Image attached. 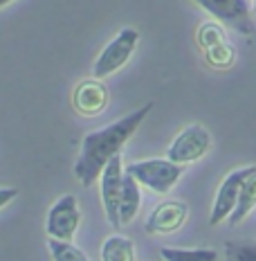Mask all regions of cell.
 <instances>
[{
	"label": "cell",
	"instance_id": "cell-1",
	"mask_svg": "<svg viewBox=\"0 0 256 261\" xmlns=\"http://www.w3.org/2000/svg\"><path fill=\"white\" fill-rule=\"evenodd\" d=\"M151 108H153V101H149V104L137 108V111L124 115L117 122L108 124V126L86 135L83 142H81V153L77 158V162H74V176L79 178V182L83 187H90L101 176L103 167L133 138V133L141 126V122L151 113Z\"/></svg>",
	"mask_w": 256,
	"mask_h": 261
},
{
	"label": "cell",
	"instance_id": "cell-2",
	"mask_svg": "<svg viewBox=\"0 0 256 261\" xmlns=\"http://www.w3.org/2000/svg\"><path fill=\"white\" fill-rule=\"evenodd\" d=\"M124 171L130 173L139 185L149 187L151 192L166 194V192H171L173 185L180 180L184 167L171 162L168 158H151V160L130 162Z\"/></svg>",
	"mask_w": 256,
	"mask_h": 261
},
{
	"label": "cell",
	"instance_id": "cell-3",
	"mask_svg": "<svg viewBox=\"0 0 256 261\" xmlns=\"http://www.w3.org/2000/svg\"><path fill=\"white\" fill-rule=\"evenodd\" d=\"M137 41H139V32L133 30V27H124L115 39L103 47L99 57H97L95 65H92V77L95 79L110 77L112 72L124 68L128 63V59L133 57Z\"/></svg>",
	"mask_w": 256,
	"mask_h": 261
},
{
	"label": "cell",
	"instance_id": "cell-4",
	"mask_svg": "<svg viewBox=\"0 0 256 261\" xmlns=\"http://www.w3.org/2000/svg\"><path fill=\"white\" fill-rule=\"evenodd\" d=\"M193 3L200 5L205 12H209L218 23L230 25L241 34L252 36L256 32V23L247 0H193Z\"/></svg>",
	"mask_w": 256,
	"mask_h": 261
},
{
	"label": "cell",
	"instance_id": "cell-5",
	"mask_svg": "<svg viewBox=\"0 0 256 261\" xmlns=\"http://www.w3.org/2000/svg\"><path fill=\"white\" fill-rule=\"evenodd\" d=\"M209 149H211L209 130L200 126V124H191V126H187L176 135V140L166 151V158L171 162H176V165H189V162L200 160Z\"/></svg>",
	"mask_w": 256,
	"mask_h": 261
},
{
	"label": "cell",
	"instance_id": "cell-6",
	"mask_svg": "<svg viewBox=\"0 0 256 261\" xmlns=\"http://www.w3.org/2000/svg\"><path fill=\"white\" fill-rule=\"evenodd\" d=\"M79 223H81V212H79L77 196L65 194L52 205V210L47 212L45 230H47V234H50V239L72 241L74 234H77Z\"/></svg>",
	"mask_w": 256,
	"mask_h": 261
},
{
	"label": "cell",
	"instance_id": "cell-7",
	"mask_svg": "<svg viewBox=\"0 0 256 261\" xmlns=\"http://www.w3.org/2000/svg\"><path fill=\"white\" fill-rule=\"evenodd\" d=\"M101 200L106 216L110 221V225L119 230V196H122V178H124V167H122V155H115L101 171Z\"/></svg>",
	"mask_w": 256,
	"mask_h": 261
},
{
	"label": "cell",
	"instance_id": "cell-8",
	"mask_svg": "<svg viewBox=\"0 0 256 261\" xmlns=\"http://www.w3.org/2000/svg\"><path fill=\"white\" fill-rule=\"evenodd\" d=\"M249 167H241V169L232 171L225 176V180L220 182L214 198V205H211V214H209V223L211 225H218V223L227 221L232 216L234 207L238 203V192H241V182L243 178L247 176Z\"/></svg>",
	"mask_w": 256,
	"mask_h": 261
},
{
	"label": "cell",
	"instance_id": "cell-9",
	"mask_svg": "<svg viewBox=\"0 0 256 261\" xmlns=\"http://www.w3.org/2000/svg\"><path fill=\"white\" fill-rule=\"evenodd\" d=\"M187 216L189 210L182 200H164L149 214L144 227L149 234H171V232L182 227Z\"/></svg>",
	"mask_w": 256,
	"mask_h": 261
},
{
	"label": "cell",
	"instance_id": "cell-10",
	"mask_svg": "<svg viewBox=\"0 0 256 261\" xmlns=\"http://www.w3.org/2000/svg\"><path fill=\"white\" fill-rule=\"evenodd\" d=\"M72 104L81 115H99L108 104V90L99 84V79L83 81L74 90Z\"/></svg>",
	"mask_w": 256,
	"mask_h": 261
},
{
	"label": "cell",
	"instance_id": "cell-11",
	"mask_svg": "<svg viewBox=\"0 0 256 261\" xmlns=\"http://www.w3.org/2000/svg\"><path fill=\"white\" fill-rule=\"evenodd\" d=\"M141 205V192H139V182L135 180L130 173L124 171L122 178V196H119V223L128 225L130 221L137 216Z\"/></svg>",
	"mask_w": 256,
	"mask_h": 261
},
{
	"label": "cell",
	"instance_id": "cell-12",
	"mask_svg": "<svg viewBox=\"0 0 256 261\" xmlns=\"http://www.w3.org/2000/svg\"><path fill=\"white\" fill-rule=\"evenodd\" d=\"M256 207V167L254 165H249V169H247V176L243 178V182H241V192H238V203H236V207H234L232 212V216L227 221H230V225H238L245 216L249 214Z\"/></svg>",
	"mask_w": 256,
	"mask_h": 261
},
{
	"label": "cell",
	"instance_id": "cell-13",
	"mask_svg": "<svg viewBox=\"0 0 256 261\" xmlns=\"http://www.w3.org/2000/svg\"><path fill=\"white\" fill-rule=\"evenodd\" d=\"M101 261H135V246L128 237L112 234L101 246Z\"/></svg>",
	"mask_w": 256,
	"mask_h": 261
},
{
	"label": "cell",
	"instance_id": "cell-14",
	"mask_svg": "<svg viewBox=\"0 0 256 261\" xmlns=\"http://www.w3.org/2000/svg\"><path fill=\"white\" fill-rule=\"evenodd\" d=\"M164 261H218V252L211 248H162Z\"/></svg>",
	"mask_w": 256,
	"mask_h": 261
},
{
	"label": "cell",
	"instance_id": "cell-15",
	"mask_svg": "<svg viewBox=\"0 0 256 261\" xmlns=\"http://www.w3.org/2000/svg\"><path fill=\"white\" fill-rule=\"evenodd\" d=\"M47 248H50L54 261H88V257H86L77 246H72V241L50 239V241H47Z\"/></svg>",
	"mask_w": 256,
	"mask_h": 261
},
{
	"label": "cell",
	"instance_id": "cell-16",
	"mask_svg": "<svg viewBox=\"0 0 256 261\" xmlns=\"http://www.w3.org/2000/svg\"><path fill=\"white\" fill-rule=\"evenodd\" d=\"M205 52H207V61H209L211 65H218V68H225V65H230L232 59H234V50L227 45L225 41L218 43V45L207 47Z\"/></svg>",
	"mask_w": 256,
	"mask_h": 261
},
{
	"label": "cell",
	"instance_id": "cell-17",
	"mask_svg": "<svg viewBox=\"0 0 256 261\" xmlns=\"http://www.w3.org/2000/svg\"><path fill=\"white\" fill-rule=\"evenodd\" d=\"M227 257L230 261H256V243H230Z\"/></svg>",
	"mask_w": 256,
	"mask_h": 261
},
{
	"label": "cell",
	"instance_id": "cell-18",
	"mask_svg": "<svg viewBox=\"0 0 256 261\" xmlns=\"http://www.w3.org/2000/svg\"><path fill=\"white\" fill-rule=\"evenodd\" d=\"M198 39H200V45L205 47H211V45H218V43H222L225 41V34H222V30L218 25L214 23H209V25H205V27H200V32H198Z\"/></svg>",
	"mask_w": 256,
	"mask_h": 261
},
{
	"label": "cell",
	"instance_id": "cell-19",
	"mask_svg": "<svg viewBox=\"0 0 256 261\" xmlns=\"http://www.w3.org/2000/svg\"><path fill=\"white\" fill-rule=\"evenodd\" d=\"M16 196H18V189L16 187H0V210L12 203Z\"/></svg>",
	"mask_w": 256,
	"mask_h": 261
},
{
	"label": "cell",
	"instance_id": "cell-20",
	"mask_svg": "<svg viewBox=\"0 0 256 261\" xmlns=\"http://www.w3.org/2000/svg\"><path fill=\"white\" fill-rule=\"evenodd\" d=\"M12 0H0V7H5V5H9Z\"/></svg>",
	"mask_w": 256,
	"mask_h": 261
}]
</instances>
